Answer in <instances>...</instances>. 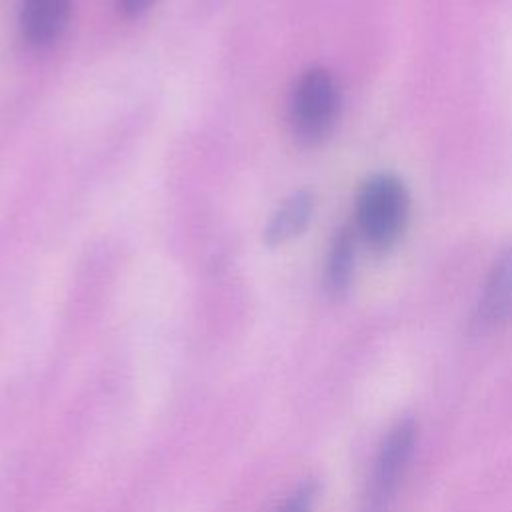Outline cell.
<instances>
[{"label": "cell", "mask_w": 512, "mask_h": 512, "mask_svg": "<svg viewBox=\"0 0 512 512\" xmlns=\"http://www.w3.org/2000/svg\"><path fill=\"white\" fill-rule=\"evenodd\" d=\"M408 194L392 174H376L364 182L356 198V224L374 250L390 248L404 232Z\"/></svg>", "instance_id": "6da1fadb"}, {"label": "cell", "mask_w": 512, "mask_h": 512, "mask_svg": "<svg viewBox=\"0 0 512 512\" xmlns=\"http://www.w3.org/2000/svg\"><path fill=\"white\" fill-rule=\"evenodd\" d=\"M340 92L332 74L324 68L306 70L292 92L290 122L294 136L304 144L326 138L336 122Z\"/></svg>", "instance_id": "7a4b0ae2"}, {"label": "cell", "mask_w": 512, "mask_h": 512, "mask_svg": "<svg viewBox=\"0 0 512 512\" xmlns=\"http://www.w3.org/2000/svg\"><path fill=\"white\" fill-rule=\"evenodd\" d=\"M416 432L418 428L412 418L398 420L386 432L366 482L360 512H388L412 458Z\"/></svg>", "instance_id": "3957f363"}, {"label": "cell", "mask_w": 512, "mask_h": 512, "mask_svg": "<svg viewBox=\"0 0 512 512\" xmlns=\"http://www.w3.org/2000/svg\"><path fill=\"white\" fill-rule=\"evenodd\" d=\"M512 318V244L494 260L478 304L472 314V330L490 334Z\"/></svg>", "instance_id": "277c9868"}, {"label": "cell", "mask_w": 512, "mask_h": 512, "mask_svg": "<svg viewBox=\"0 0 512 512\" xmlns=\"http://www.w3.org/2000/svg\"><path fill=\"white\" fill-rule=\"evenodd\" d=\"M70 0H22L20 32L32 48L52 46L66 30L70 18Z\"/></svg>", "instance_id": "5b68a950"}, {"label": "cell", "mask_w": 512, "mask_h": 512, "mask_svg": "<svg viewBox=\"0 0 512 512\" xmlns=\"http://www.w3.org/2000/svg\"><path fill=\"white\" fill-rule=\"evenodd\" d=\"M314 210V198L308 190L294 192L288 196L282 206L272 214L266 230L264 240L268 246H280L294 236H298L310 222Z\"/></svg>", "instance_id": "8992f818"}, {"label": "cell", "mask_w": 512, "mask_h": 512, "mask_svg": "<svg viewBox=\"0 0 512 512\" xmlns=\"http://www.w3.org/2000/svg\"><path fill=\"white\" fill-rule=\"evenodd\" d=\"M352 270H354V234L350 228H340L332 240L328 258H326L324 284L328 294L342 296L348 290Z\"/></svg>", "instance_id": "52a82bcc"}, {"label": "cell", "mask_w": 512, "mask_h": 512, "mask_svg": "<svg viewBox=\"0 0 512 512\" xmlns=\"http://www.w3.org/2000/svg\"><path fill=\"white\" fill-rule=\"evenodd\" d=\"M316 502V484L302 482L280 506L276 512H312Z\"/></svg>", "instance_id": "ba28073f"}, {"label": "cell", "mask_w": 512, "mask_h": 512, "mask_svg": "<svg viewBox=\"0 0 512 512\" xmlns=\"http://www.w3.org/2000/svg\"><path fill=\"white\" fill-rule=\"evenodd\" d=\"M116 2H118V10L130 18L140 16L154 4V0H116Z\"/></svg>", "instance_id": "9c48e42d"}]
</instances>
